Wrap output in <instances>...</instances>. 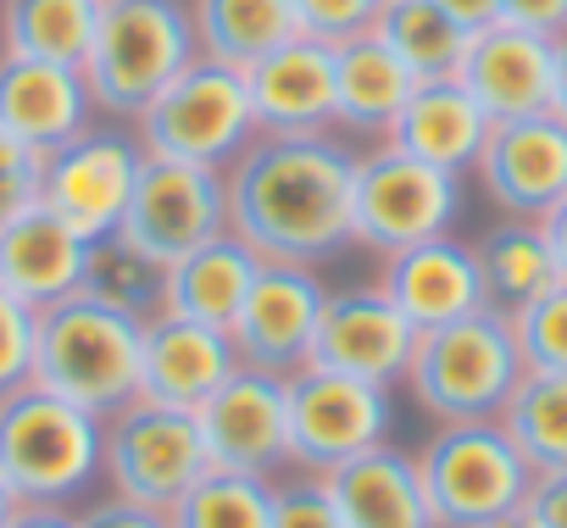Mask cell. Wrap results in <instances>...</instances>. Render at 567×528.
I'll list each match as a JSON object with an SVG mask.
<instances>
[{
	"instance_id": "cell-1",
	"label": "cell",
	"mask_w": 567,
	"mask_h": 528,
	"mask_svg": "<svg viewBox=\"0 0 567 528\" xmlns=\"http://www.w3.org/2000/svg\"><path fill=\"white\" fill-rule=\"evenodd\" d=\"M357 139L346 134H261L228 178V234L261 261L323 268L357 250Z\"/></svg>"
},
{
	"instance_id": "cell-2",
	"label": "cell",
	"mask_w": 567,
	"mask_h": 528,
	"mask_svg": "<svg viewBox=\"0 0 567 528\" xmlns=\"http://www.w3.org/2000/svg\"><path fill=\"white\" fill-rule=\"evenodd\" d=\"M140 334H145L140 312L79 290L40 312L34 384L95 417H112L140 395Z\"/></svg>"
},
{
	"instance_id": "cell-3",
	"label": "cell",
	"mask_w": 567,
	"mask_h": 528,
	"mask_svg": "<svg viewBox=\"0 0 567 528\" xmlns=\"http://www.w3.org/2000/svg\"><path fill=\"white\" fill-rule=\"evenodd\" d=\"M0 478L34 506L90 500L101 489V417L45 384L0 395Z\"/></svg>"
},
{
	"instance_id": "cell-4",
	"label": "cell",
	"mask_w": 567,
	"mask_h": 528,
	"mask_svg": "<svg viewBox=\"0 0 567 528\" xmlns=\"http://www.w3.org/2000/svg\"><path fill=\"white\" fill-rule=\"evenodd\" d=\"M195 56L200 51L184 0H101L95 45L84 62L95 117L134 123Z\"/></svg>"
},
{
	"instance_id": "cell-5",
	"label": "cell",
	"mask_w": 567,
	"mask_h": 528,
	"mask_svg": "<svg viewBox=\"0 0 567 528\" xmlns=\"http://www.w3.org/2000/svg\"><path fill=\"white\" fill-rule=\"evenodd\" d=\"M523 373L528 367L517 356L512 323L501 312H473L462 323L417 334V351H412L401 390L434 423H484V417L506 412Z\"/></svg>"
},
{
	"instance_id": "cell-6",
	"label": "cell",
	"mask_w": 567,
	"mask_h": 528,
	"mask_svg": "<svg viewBox=\"0 0 567 528\" xmlns=\"http://www.w3.org/2000/svg\"><path fill=\"white\" fill-rule=\"evenodd\" d=\"M429 511L440 528H489L512 511H523L534 489V467L501 428V417L484 423H434V434L412 451Z\"/></svg>"
},
{
	"instance_id": "cell-7",
	"label": "cell",
	"mask_w": 567,
	"mask_h": 528,
	"mask_svg": "<svg viewBox=\"0 0 567 528\" xmlns=\"http://www.w3.org/2000/svg\"><path fill=\"white\" fill-rule=\"evenodd\" d=\"M134 134H140L145 156L195 162V167H217V173H228L261 139L245 73L239 68H223L212 56H195L134 117Z\"/></svg>"
},
{
	"instance_id": "cell-8",
	"label": "cell",
	"mask_w": 567,
	"mask_h": 528,
	"mask_svg": "<svg viewBox=\"0 0 567 528\" xmlns=\"http://www.w3.org/2000/svg\"><path fill=\"white\" fill-rule=\"evenodd\" d=\"M206 473H212V451L195 412L134 395L128 406L101 417V489L173 511L178 495L195 489Z\"/></svg>"
},
{
	"instance_id": "cell-9",
	"label": "cell",
	"mask_w": 567,
	"mask_h": 528,
	"mask_svg": "<svg viewBox=\"0 0 567 528\" xmlns=\"http://www.w3.org/2000/svg\"><path fill=\"white\" fill-rule=\"evenodd\" d=\"M357 250L368 256H395L406 245H423L434 234H451L462 217V178L440 173L390 139H373L357 151Z\"/></svg>"
},
{
	"instance_id": "cell-10",
	"label": "cell",
	"mask_w": 567,
	"mask_h": 528,
	"mask_svg": "<svg viewBox=\"0 0 567 528\" xmlns=\"http://www.w3.org/2000/svg\"><path fill=\"white\" fill-rule=\"evenodd\" d=\"M395 439V390L307 362L290 373V467L334 473Z\"/></svg>"
},
{
	"instance_id": "cell-11",
	"label": "cell",
	"mask_w": 567,
	"mask_h": 528,
	"mask_svg": "<svg viewBox=\"0 0 567 528\" xmlns=\"http://www.w3.org/2000/svg\"><path fill=\"white\" fill-rule=\"evenodd\" d=\"M145 173V145L134 134V123H90L79 139H68L62 151L45 156V184H40V206H51L73 234L112 239L134 184Z\"/></svg>"
},
{
	"instance_id": "cell-12",
	"label": "cell",
	"mask_w": 567,
	"mask_h": 528,
	"mask_svg": "<svg viewBox=\"0 0 567 528\" xmlns=\"http://www.w3.org/2000/svg\"><path fill=\"white\" fill-rule=\"evenodd\" d=\"M217 234H228V178L217 167L145 156V173L117 222V239L140 250L145 261H156V268H173L178 256L200 250Z\"/></svg>"
},
{
	"instance_id": "cell-13",
	"label": "cell",
	"mask_w": 567,
	"mask_h": 528,
	"mask_svg": "<svg viewBox=\"0 0 567 528\" xmlns=\"http://www.w3.org/2000/svg\"><path fill=\"white\" fill-rule=\"evenodd\" d=\"M329 284L318 268H284V261H261V273L228 329L239 367L256 373H278L290 379L312 362V340H318V318H323Z\"/></svg>"
},
{
	"instance_id": "cell-14",
	"label": "cell",
	"mask_w": 567,
	"mask_h": 528,
	"mask_svg": "<svg viewBox=\"0 0 567 528\" xmlns=\"http://www.w3.org/2000/svg\"><path fill=\"white\" fill-rule=\"evenodd\" d=\"M417 351V329L401 318V307L368 279V284H329L323 318H318V340H312V362L401 390L406 367Z\"/></svg>"
},
{
	"instance_id": "cell-15",
	"label": "cell",
	"mask_w": 567,
	"mask_h": 528,
	"mask_svg": "<svg viewBox=\"0 0 567 528\" xmlns=\"http://www.w3.org/2000/svg\"><path fill=\"white\" fill-rule=\"evenodd\" d=\"M195 417L212 467L250 473V478H278L290 467V379L239 367Z\"/></svg>"
},
{
	"instance_id": "cell-16",
	"label": "cell",
	"mask_w": 567,
	"mask_h": 528,
	"mask_svg": "<svg viewBox=\"0 0 567 528\" xmlns=\"http://www.w3.org/2000/svg\"><path fill=\"white\" fill-rule=\"evenodd\" d=\"M473 178L501 217L539 222L567 195V123H556L550 112L495 123Z\"/></svg>"
},
{
	"instance_id": "cell-17",
	"label": "cell",
	"mask_w": 567,
	"mask_h": 528,
	"mask_svg": "<svg viewBox=\"0 0 567 528\" xmlns=\"http://www.w3.org/2000/svg\"><path fill=\"white\" fill-rule=\"evenodd\" d=\"M373 284L401 307V318L417 334L462 323L473 312H489L484 307V279H478V250L462 234H434L423 245H406V250L384 256Z\"/></svg>"
},
{
	"instance_id": "cell-18",
	"label": "cell",
	"mask_w": 567,
	"mask_h": 528,
	"mask_svg": "<svg viewBox=\"0 0 567 528\" xmlns=\"http://www.w3.org/2000/svg\"><path fill=\"white\" fill-rule=\"evenodd\" d=\"M239 373V351L228 329L189 323L173 312H151L140 334V401L200 412Z\"/></svg>"
},
{
	"instance_id": "cell-19",
	"label": "cell",
	"mask_w": 567,
	"mask_h": 528,
	"mask_svg": "<svg viewBox=\"0 0 567 528\" xmlns=\"http://www.w3.org/2000/svg\"><path fill=\"white\" fill-rule=\"evenodd\" d=\"M550 68H556V40H539L512 23H489L467 40L456 84L484 106L489 123H517L550 112Z\"/></svg>"
},
{
	"instance_id": "cell-20",
	"label": "cell",
	"mask_w": 567,
	"mask_h": 528,
	"mask_svg": "<svg viewBox=\"0 0 567 528\" xmlns=\"http://www.w3.org/2000/svg\"><path fill=\"white\" fill-rule=\"evenodd\" d=\"M95 123V101L84 68L0 56V134L23 139L29 151L51 156Z\"/></svg>"
},
{
	"instance_id": "cell-21",
	"label": "cell",
	"mask_w": 567,
	"mask_h": 528,
	"mask_svg": "<svg viewBox=\"0 0 567 528\" xmlns=\"http://www.w3.org/2000/svg\"><path fill=\"white\" fill-rule=\"evenodd\" d=\"M90 273V239L73 234L51 206H29L12 222H0V290L29 301L34 312L84 290Z\"/></svg>"
},
{
	"instance_id": "cell-22",
	"label": "cell",
	"mask_w": 567,
	"mask_h": 528,
	"mask_svg": "<svg viewBox=\"0 0 567 528\" xmlns=\"http://www.w3.org/2000/svg\"><path fill=\"white\" fill-rule=\"evenodd\" d=\"M245 84L261 134H334V45L301 34L261 56Z\"/></svg>"
},
{
	"instance_id": "cell-23",
	"label": "cell",
	"mask_w": 567,
	"mask_h": 528,
	"mask_svg": "<svg viewBox=\"0 0 567 528\" xmlns=\"http://www.w3.org/2000/svg\"><path fill=\"white\" fill-rule=\"evenodd\" d=\"M489 117L484 106L456 84V79H429L412 90V101L401 106L395 128H390V145L440 167V173H456L467 178L484 156V139H489Z\"/></svg>"
},
{
	"instance_id": "cell-24",
	"label": "cell",
	"mask_w": 567,
	"mask_h": 528,
	"mask_svg": "<svg viewBox=\"0 0 567 528\" xmlns=\"http://www.w3.org/2000/svg\"><path fill=\"white\" fill-rule=\"evenodd\" d=\"M412 90H417V79L401 68V56L379 34L334 45V134L368 139V145L390 139Z\"/></svg>"
},
{
	"instance_id": "cell-25",
	"label": "cell",
	"mask_w": 567,
	"mask_h": 528,
	"mask_svg": "<svg viewBox=\"0 0 567 528\" xmlns=\"http://www.w3.org/2000/svg\"><path fill=\"white\" fill-rule=\"evenodd\" d=\"M323 478L340 500L346 528H440L434 511H429L417 462L395 439L346 462V467H334V473H323Z\"/></svg>"
},
{
	"instance_id": "cell-26",
	"label": "cell",
	"mask_w": 567,
	"mask_h": 528,
	"mask_svg": "<svg viewBox=\"0 0 567 528\" xmlns=\"http://www.w3.org/2000/svg\"><path fill=\"white\" fill-rule=\"evenodd\" d=\"M256 273H261V256L239 234H217V239H206L200 250L178 256L167 268L162 312L189 318V323H212V329H234Z\"/></svg>"
},
{
	"instance_id": "cell-27",
	"label": "cell",
	"mask_w": 567,
	"mask_h": 528,
	"mask_svg": "<svg viewBox=\"0 0 567 528\" xmlns=\"http://www.w3.org/2000/svg\"><path fill=\"white\" fill-rule=\"evenodd\" d=\"M184 7H189L195 51L239 73H250L278 45L301 40L290 0H184Z\"/></svg>"
},
{
	"instance_id": "cell-28",
	"label": "cell",
	"mask_w": 567,
	"mask_h": 528,
	"mask_svg": "<svg viewBox=\"0 0 567 528\" xmlns=\"http://www.w3.org/2000/svg\"><path fill=\"white\" fill-rule=\"evenodd\" d=\"M478 279H484V307L512 318L523 312L528 301H539L550 284H561L556 273V256L545 245V228L539 222H523V217H501L489 222L478 239Z\"/></svg>"
},
{
	"instance_id": "cell-29",
	"label": "cell",
	"mask_w": 567,
	"mask_h": 528,
	"mask_svg": "<svg viewBox=\"0 0 567 528\" xmlns=\"http://www.w3.org/2000/svg\"><path fill=\"white\" fill-rule=\"evenodd\" d=\"M101 0H0V56L84 68Z\"/></svg>"
},
{
	"instance_id": "cell-30",
	"label": "cell",
	"mask_w": 567,
	"mask_h": 528,
	"mask_svg": "<svg viewBox=\"0 0 567 528\" xmlns=\"http://www.w3.org/2000/svg\"><path fill=\"white\" fill-rule=\"evenodd\" d=\"M395 56L401 68L429 84V79H456L462 56H467V29H456L434 0H384V12H379V29H373Z\"/></svg>"
},
{
	"instance_id": "cell-31",
	"label": "cell",
	"mask_w": 567,
	"mask_h": 528,
	"mask_svg": "<svg viewBox=\"0 0 567 528\" xmlns=\"http://www.w3.org/2000/svg\"><path fill=\"white\" fill-rule=\"evenodd\" d=\"M501 428L523 451L534 473H561L567 467V373H523L512 390Z\"/></svg>"
},
{
	"instance_id": "cell-32",
	"label": "cell",
	"mask_w": 567,
	"mask_h": 528,
	"mask_svg": "<svg viewBox=\"0 0 567 528\" xmlns=\"http://www.w3.org/2000/svg\"><path fill=\"white\" fill-rule=\"evenodd\" d=\"M267 517H272V478H250L228 467H212L167 511L173 528H267Z\"/></svg>"
},
{
	"instance_id": "cell-33",
	"label": "cell",
	"mask_w": 567,
	"mask_h": 528,
	"mask_svg": "<svg viewBox=\"0 0 567 528\" xmlns=\"http://www.w3.org/2000/svg\"><path fill=\"white\" fill-rule=\"evenodd\" d=\"M162 279H167V268L145 261L140 250H128L117 234L90 245V273H84V290H90V296H101V301H112V307H128V312H140V318L162 312Z\"/></svg>"
},
{
	"instance_id": "cell-34",
	"label": "cell",
	"mask_w": 567,
	"mask_h": 528,
	"mask_svg": "<svg viewBox=\"0 0 567 528\" xmlns=\"http://www.w3.org/2000/svg\"><path fill=\"white\" fill-rule=\"evenodd\" d=\"M528 373H567V279L506 318Z\"/></svg>"
},
{
	"instance_id": "cell-35",
	"label": "cell",
	"mask_w": 567,
	"mask_h": 528,
	"mask_svg": "<svg viewBox=\"0 0 567 528\" xmlns=\"http://www.w3.org/2000/svg\"><path fill=\"white\" fill-rule=\"evenodd\" d=\"M267 528H346L329 478L323 473H301V467H284L272 478V517H267Z\"/></svg>"
},
{
	"instance_id": "cell-36",
	"label": "cell",
	"mask_w": 567,
	"mask_h": 528,
	"mask_svg": "<svg viewBox=\"0 0 567 528\" xmlns=\"http://www.w3.org/2000/svg\"><path fill=\"white\" fill-rule=\"evenodd\" d=\"M296 7V23L307 40L318 45H351L362 34L379 29V12H384V0H290Z\"/></svg>"
},
{
	"instance_id": "cell-37",
	"label": "cell",
	"mask_w": 567,
	"mask_h": 528,
	"mask_svg": "<svg viewBox=\"0 0 567 528\" xmlns=\"http://www.w3.org/2000/svg\"><path fill=\"white\" fill-rule=\"evenodd\" d=\"M34 340H40V312L0 290V395L34 384Z\"/></svg>"
},
{
	"instance_id": "cell-38",
	"label": "cell",
	"mask_w": 567,
	"mask_h": 528,
	"mask_svg": "<svg viewBox=\"0 0 567 528\" xmlns=\"http://www.w3.org/2000/svg\"><path fill=\"white\" fill-rule=\"evenodd\" d=\"M40 184H45V156L12 134H0V222L29 211L40 200Z\"/></svg>"
},
{
	"instance_id": "cell-39",
	"label": "cell",
	"mask_w": 567,
	"mask_h": 528,
	"mask_svg": "<svg viewBox=\"0 0 567 528\" xmlns=\"http://www.w3.org/2000/svg\"><path fill=\"white\" fill-rule=\"evenodd\" d=\"M79 528H173L162 506H140L128 495H112V489H95L90 500L73 506Z\"/></svg>"
},
{
	"instance_id": "cell-40",
	"label": "cell",
	"mask_w": 567,
	"mask_h": 528,
	"mask_svg": "<svg viewBox=\"0 0 567 528\" xmlns=\"http://www.w3.org/2000/svg\"><path fill=\"white\" fill-rule=\"evenodd\" d=\"M501 23L528 29L539 40H561L567 34V0H501Z\"/></svg>"
},
{
	"instance_id": "cell-41",
	"label": "cell",
	"mask_w": 567,
	"mask_h": 528,
	"mask_svg": "<svg viewBox=\"0 0 567 528\" xmlns=\"http://www.w3.org/2000/svg\"><path fill=\"white\" fill-rule=\"evenodd\" d=\"M534 528H567V467L561 473H534V489L523 500Z\"/></svg>"
},
{
	"instance_id": "cell-42",
	"label": "cell",
	"mask_w": 567,
	"mask_h": 528,
	"mask_svg": "<svg viewBox=\"0 0 567 528\" xmlns=\"http://www.w3.org/2000/svg\"><path fill=\"white\" fill-rule=\"evenodd\" d=\"M434 7H440L456 29H467V34H478V29L501 23V0H434Z\"/></svg>"
},
{
	"instance_id": "cell-43",
	"label": "cell",
	"mask_w": 567,
	"mask_h": 528,
	"mask_svg": "<svg viewBox=\"0 0 567 528\" xmlns=\"http://www.w3.org/2000/svg\"><path fill=\"white\" fill-rule=\"evenodd\" d=\"M7 528H79L73 506H34V500H18V511L7 517Z\"/></svg>"
},
{
	"instance_id": "cell-44",
	"label": "cell",
	"mask_w": 567,
	"mask_h": 528,
	"mask_svg": "<svg viewBox=\"0 0 567 528\" xmlns=\"http://www.w3.org/2000/svg\"><path fill=\"white\" fill-rule=\"evenodd\" d=\"M539 228H545V245H550V256H556V273L567 279V195L539 217Z\"/></svg>"
},
{
	"instance_id": "cell-45",
	"label": "cell",
	"mask_w": 567,
	"mask_h": 528,
	"mask_svg": "<svg viewBox=\"0 0 567 528\" xmlns=\"http://www.w3.org/2000/svg\"><path fill=\"white\" fill-rule=\"evenodd\" d=\"M550 117L567 123V34L556 40V68H550Z\"/></svg>"
},
{
	"instance_id": "cell-46",
	"label": "cell",
	"mask_w": 567,
	"mask_h": 528,
	"mask_svg": "<svg viewBox=\"0 0 567 528\" xmlns=\"http://www.w3.org/2000/svg\"><path fill=\"white\" fill-rule=\"evenodd\" d=\"M18 511V495L7 489V478H0V528H7V517Z\"/></svg>"
},
{
	"instance_id": "cell-47",
	"label": "cell",
	"mask_w": 567,
	"mask_h": 528,
	"mask_svg": "<svg viewBox=\"0 0 567 528\" xmlns=\"http://www.w3.org/2000/svg\"><path fill=\"white\" fill-rule=\"evenodd\" d=\"M489 528H534V522H528V511H512V517H501V522H489Z\"/></svg>"
}]
</instances>
